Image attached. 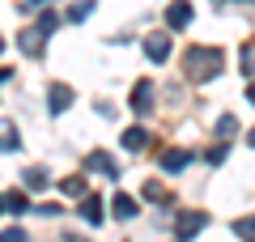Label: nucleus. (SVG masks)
Masks as SVG:
<instances>
[{"label":"nucleus","mask_w":255,"mask_h":242,"mask_svg":"<svg viewBox=\"0 0 255 242\" xmlns=\"http://www.w3.org/2000/svg\"><path fill=\"white\" fill-rule=\"evenodd\" d=\"M183 72H187L191 81H213L217 72H226V51L221 47H187V55H183Z\"/></svg>","instance_id":"obj_1"},{"label":"nucleus","mask_w":255,"mask_h":242,"mask_svg":"<svg viewBox=\"0 0 255 242\" xmlns=\"http://www.w3.org/2000/svg\"><path fill=\"white\" fill-rule=\"evenodd\" d=\"M85 170H94V174H107V179H119V161L111 157L107 149H94V153H85Z\"/></svg>","instance_id":"obj_2"},{"label":"nucleus","mask_w":255,"mask_h":242,"mask_svg":"<svg viewBox=\"0 0 255 242\" xmlns=\"http://www.w3.org/2000/svg\"><path fill=\"white\" fill-rule=\"evenodd\" d=\"M204 225H209V213H204V208H191V213H183V217H179V225H174V230H179V238H183V242H191L196 234L204 230Z\"/></svg>","instance_id":"obj_3"},{"label":"nucleus","mask_w":255,"mask_h":242,"mask_svg":"<svg viewBox=\"0 0 255 242\" xmlns=\"http://www.w3.org/2000/svg\"><path fill=\"white\" fill-rule=\"evenodd\" d=\"M145 55H149L153 64L170 60V34H166V30H153V34L145 38Z\"/></svg>","instance_id":"obj_4"},{"label":"nucleus","mask_w":255,"mask_h":242,"mask_svg":"<svg viewBox=\"0 0 255 242\" xmlns=\"http://www.w3.org/2000/svg\"><path fill=\"white\" fill-rule=\"evenodd\" d=\"M73 98H77V94L68 90V85H64V81H55L51 90H47V107H51V115H64V111L73 107Z\"/></svg>","instance_id":"obj_5"},{"label":"nucleus","mask_w":255,"mask_h":242,"mask_svg":"<svg viewBox=\"0 0 255 242\" xmlns=\"http://www.w3.org/2000/svg\"><path fill=\"white\" fill-rule=\"evenodd\" d=\"M153 98H157L153 81H136V90H132V111H136V115H149V111H153Z\"/></svg>","instance_id":"obj_6"},{"label":"nucleus","mask_w":255,"mask_h":242,"mask_svg":"<svg viewBox=\"0 0 255 242\" xmlns=\"http://www.w3.org/2000/svg\"><path fill=\"white\" fill-rule=\"evenodd\" d=\"M191 17H196V13H191L187 0H174L170 9H166V26H170V30H187V26H191Z\"/></svg>","instance_id":"obj_7"},{"label":"nucleus","mask_w":255,"mask_h":242,"mask_svg":"<svg viewBox=\"0 0 255 242\" xmlns=\"http://www.w3.org/2000/svg\"><path fill=\"white\" fill-rule=\"evenodd\" d=\"M187 161H191L187 149H166L162 153V170L166 174H179V170H187Z\"/></svg>","instance_id":"obj_8"},{"label":"nucleus","mask_w":255,"mask_h":242,"mask_svg":"<svg viewBox=\"0 0 255 242\" xmlns=\"http://www.w3.org/2000/svg\"><path fill=\"white\" fill-rule=\"evenodd\" d=\"M13 149H21V132H17V123H0V153H13Z\"/></svg>","instance_id":"obj_9"},{"label":"nucleus","mask_w":255,"mask_h":242,"mask_svg":"<svg viewBox=\"0 0 255 242\" xmlns=\"http://www.w3.org/2000/svg\"><path fill=\"white\" fill-rule=\"evenodd\" d=\"M77 213H81V217H85L90 225H102V196H85Z\"/></svg>","instance_id":"obj_10"},{"label":"nucleus","mask_w":255,"mask_h":242,"mask_svg":"<svg viewBox=\"0 0 255 242\" xmlns=\"http://www.w3.org/2000/svg\"><path fill=\"white\" fill-rule=\"evenodd\" d=\"M111 213H115L119 221H132L140 208H136V200H132V196H115V200H111Z\"/></svg>","instance_id":"obj_11"},{"label":"nucleus","mask_w":255,"mask_h":242,"mask_svg":"<svg viewBox=\"0 0 255 242\" xmlns=\"http://www.w3.org/2000/svg\"><path fill=\"white\" fill-rule=\"evenodd\" d=\"M17 47L26 55H43V34H38V30H21L17 34Z\"/></svg>","instance_id":"obj_12"},{"label":"nucleus","mask_w":255,"mask_h":242,"mask_svg":"<svg viewBox=\"0 0 255 242\" xmlns=\"http://www.w3.org/2000/svg\"><path fill=\"white\" fill-rule=\"evenodd\" d=\"M4 213H13V217L30 213V196L26 191H9V196H4Z\"/></svg>","instance_id":"obj_13"},{"label":"nucleus","mask_w":255,"mask_h":242,"mask_svg":"<svg viewBox=\"0 0 255 242\" xmlns=\"http://www.w3.org/2000/svg\"><path fill=\"white\" fill-rule=\"evenodd\" d=\"M145 144H149V132H145V127H128V132H124V149L140 153Z\"/></svg>","instance_id":"obj_14"},{"label":"nucleus","mask_w":255,"mask_h":242,"mask_svg":"<svg viewBox=\"0 0 255 242\" xmlns=\"http://www.w3.org/2000/svg\"><path fill=\"white\" fill-rule=\"evenodd\" d=\"M21 183H26V191H43L47 187V170H43V166H30Z\"/></svg>","instance_id":"obj_15"},{"label":"nucleus","mask_w":255,"mask_h":242,"mask_svg":"<svg viewBox=\"0 0 255 242\" xmlns=\"http://www.w3.org/2000/svg\"><path fill=\"white\" fill-rule=\"evenodd\" d=\"M234 234H238L243 242H255V217H238V221H234Z\"/></svg>","instance_id":"obj_16"},{"label":"nucleus","mask_w":255,"mask_h":242,"mask_svg":"<svg viewBox=\"0 0 255 242\" xmlns=\"http://www.w3.org/2000/svg\"><path fill=\"white\" fill-rule=\"evenodd\" d=\"M55 26H60V17H55V13L51 9H43V13H38V34H55Z\"/></svg>","instance_id":"obj_17"},{"label":"nucleus","mask_w":255,"mask_h":242,"mask_svg":"<svg viewBox=\"0 0 255 242\" xmlns=\"http://www.w3.org/2000/svg\"><path fill=\"white\" fill-rule=\"evenodd\" d=\"M90 13H94V0H77L73 9H68V21H85Z\"/></svg>","instance_id":"obj_18"},{"label":"nucleus","mask_w":255,"mask_h":242,"mask_svg":"<svg viewBox=\"0 0 255 242\" xmlns=\"http://www.w3.org/2000/svg\"><path fill=\"white\" fill-rule=\"evenodd\" d=\"M60 191H64V196H81V191H85V179H77V174H68V179L60 183Z\"/></svg>","instance_id":"obj_19"},{"label":"nucleus","mask_w":255,"mask_h":242,"mask_svg":"<svg viewBox=\"0 0 255 242\" xmlns=\"http://www.w3.org/2000/svg\"><path fill=\"white\" fill-rule=\"evenodd\" d=\"M145 200H157V204H166V187L149 179V183H145Z\"/></svg>","instance_id":"obj_20"},{"label":"nucleus","mask_w":255,"mask_h":242,"mask_svg":"<svg viewBox=\"0 0 255 242\" xmlns=\"http://www.w3.org/2000/svg\"><path fill=\"white\" fill-rule=\"evenodd\" d=\"M234 132H238V119L234 115H221L217 119V136H234Z\"/></svg>","instance_id":"obj_21"},{"label":"nucleus","mask_w":255,"mask_h":242,"mask_svg":"<svg viewBox=\"0 0 255 242\" xmlns=\"http://www.w3.org/2000/svg\"><path fill=\"white\" fill-rule=\"evenodd\" d=\"M0 242H30V238H26L21 225H13V230H0Z\"/></svg>","instance_id":"obj_22"},{"label":"nucleus","mask_w":255,"mask_h":242,"mask_svg":"<svg viewBox=\"0 0 255 242\" xmlns=\"http://www.w3.org/2000/svg\"><path fill=\"white\" fill-rule=\"evenodd\" d=\"M226 157H230V149H226V144H217V149H209V166H221Z\"/></svg>","instance_id":"obj_23"},{"label":"nucleus","mask_w":255,"mask_h":242,"mask_svg":"<svg viewBox=\"0 0 255 242\" xmlns=\"http://www.w3.org/2000/svg\"><path fill=\"white\" fill-rule=\"evenodd\" d=\"M247 102H251V107H255V81H251V85H247Z\"/></svg>","instance_id":"obj_24"},{"label":"nucleus","mask_w":255,"mask_h":242,"mask_svg":"<svg viewBox=\"0 0 255 242\" xmlns=\"http://www.w3.org/2000/svg\"><path fill=\"white\" fill-rule=\"evenodd\" d=\"M247 144H251V149H255V127H251V132H247Z\"/></svg>","instance_id":"obj_25"},{"label":"nucleus","mask_w":255,"mask_h":242,"mask_svg":"<svg viewBox=\"0 0 255 242\" xmlns=\"http://www.w3.org/2000/svg\"><path fill=\"white\" fill-rule=\"evenodd\" d=\"M34 4H43V0H26V4H21V9H34Z\"/></svg>","instance_id":"obj_26"},{"label":"nucleus","mask_w":255,"mask_h":242,"mask_svg":"<svg viewBox=\"0 0 255 242\" xmlns=\"http://www.w3.org/2000/svg\"><path fill=\"white\" fill-rule=\"evenodd\" d=\"M213 4H217V9H221V4H230V0H213ZM247 4H255V0H247Z\"/></svg>","instance_id":"obj_27"},{"label":"nucleus","mask_w":255,"mask_h":242,"mask_svg":"<svg viewBox=\"0 0 255 242\" xmlns=\"http://www.w3.org/2000/svg\"><path fill=\"white\" fill-rule=\"evenodd\" d=\"M64 242H85V238H77V234H68V238H64Z\"/></svg>","instance_id":"obj_28"},{"label":"nucleus","mask_w":255,"mask_h":242,"mask_svg":"<svg viewBox=\"0 0 255 242\" xmlns=\"http://www.w3.org/2000/svg\"><path fill=\"white\" fill-rule=\"evenodd\" d=\"M0 213H4V196H0Z\"/></svg>","instance_id":"obj_29"},{"label":"nucleus","mask_w":255,"mask_h":242,"mask_svg":"<svg viewBox=\"0 0 255 242\" xmlns=\"http://www.w3.org/2000/svg\"><path fill=\"white\" fill-rule=\"evenodd\" d=\"M0 51H4V38H0Z\"/></svg>","instance_id":"obj_30"}]
</instances>
